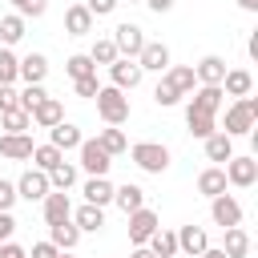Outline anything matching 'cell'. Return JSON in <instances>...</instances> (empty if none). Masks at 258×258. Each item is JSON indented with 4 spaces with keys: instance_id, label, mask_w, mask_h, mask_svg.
Instances as JSON below:
<instances>
[{
    "instance_id": "cell-1",
    "label": "cell",
    "mask_w": 258,
    "mask_h": 258,
    "mask_svg": "<svg viewBox=\"0 0 258 258\" xmlns=\"http://www.w3.org/2000/svg\"><path fill=\"white\" fill-rule=\"evenodd\" d=\"M254 125H258V97H238L230 109H226V137H246V133H254Z\"/></svg>"
},
{
    "instance_id": "cell-2",
    "label": "cell",
    "mask_w": 258,
    "mask_h": 258,
    "mask_svg": "<svg viewBox=\"0 0 258 258\" xmlns=\"http://www.w3.org/2000/svg\"><path fill=\"white\" fill-rule=\"evenodd\" d=\"M97 113H101L105 125H125L129 121V97L113 85H101L97 89Z\"/></svg>"
},
{
    "instance_id": "cell-3",
    "label": "cell",
    "mask_w": 258,
    "mask_h": 258,
    "mask_svg": "<svg viewBox=\"0 0 258 258\" xmlns=\"http://www.w3.org/2000/svg\"><path fill=\"white\" fill-rule=\"evenodd\" d=\"M129 157H133L145 173H165V169H169V149L157 145V141H137V145L129 149Z\"/></svg>"
},
{
    "instance_id": "cell-4",
    "label": "cell",
    "mask_w": 258,
    "mask_h": 258,
    "mask_svg": "<svg viewBox=\"0 0 258 258\" xmlns=\"http://www.w3.org/2000/svg\"><path fill=\"white\" fill-rule=\"evenodd\" d=\"M109 40H113L117 56H125V60H137V52L145 48V32H141L137 24H129V20H125V24H117Z\"/></svg>"
},
{
    "instance_id": "cell-5",
    "label": "cell",
    "mask_w": 258,
    "mask_h": 258,
    "mask_svg": "<svg viewBox=\"0 0 258 258\" xmlns=\"http://www.w3.org/2000/svg\"><path fill=\"white\" fill-rule=\"evenodd\" d=\"M77 153H81V169H85L89 177H105L109 165H113V157L97 145V137H85V141L77 145Z\"/></svg>"
},
{
    "instance_id": "cell-6",
    "label": "cell",
    "mask_w": 258,
    "mask_h": 258,
    "mask_svg": "<svg viewBox=\"0 0 258 258\" xmlns=\"http://www.w3.org/2000/svg\"><path fill=\"white\" fill-rule=\"evenodd\" d=\"M125 218H129V242H133V246H145V242L161 230V222H157V214H153L149 206H141V210L125 214Z\"/></svg>"
},
{
    "instance_id": "cell-7",
    "label": "cell",
    "mask_w": 258,
    "mask_h": 258,
    "mask_svg": "<svg viewBox=\"0 0 258 258\" xmlns=\"http://www.w3.org/2000/svg\"><path fill=\"white\" fill-rule=\"evenodd\" d=\"M210 218H214V226H222V230L242 226V206H238V198H234V194L210 198Z\"/></svg>"
},
{
    "instance_id": "cell-8",
    "label": "cell",
    "mask_w": 258,
    "mask_h": 258,
    "mask_svg": "<svg viewBox=\"0 0 258 258\" xmlns=\"http://www.w3.org/2000/svg\"><path fill=\"white\" fill-rule=\"evenodd\" d=\"M141 69H137V60H125V56H117L113 64H109V85L113 89H121V93H129V89H137L141 85Z\"/></svg>"
},
{
    "instance_id": "cell-9",
    "label": "cell",
    "mask_w": 258,
    "mask_h": 258,
    "mask_svg": "<svg viewBox=\"0 0 258 258\" xmlns=\"http://www.w3.org/2000/svg\"><path fill=\"white\" fill-rule=\"evenodd\" d=\"M258 181V161L254 157H230L226 161V185H238V189H246V185H254Z\"/></svg>"
},
{
    "instance_id": "cell-10",
    "label": "cell",
    "mask_w": 258,
    "mask_h": 258,
    "mask_svg": "<svg viewBox=\"0 0 258 258\" xmlns=\"http://www.w3.org/2000/svg\"><path fill=\"white\" fill-rule=\"evenodd\" d=\"M40 214H44V226H56V222H69L73 218V202L64 189H48L44 202H40Z\"/></svg>"
},
{
    "instance_id": "cell-11",
    "label": "cell",
    "mask_w": 258,
    "mask_h": 258,
    "mask_svg": "<svg viewBox=\"0 0 258 258\" xmlns=\"http://www.w3.org/2000/svg\"><path fill=\"white\" fill-rule=\"evenodd\" d=\"M48 189H52L48 185V173H40V169H24L20 181H16V198H24V202H44Z\"/></svg>"
},
{
    "instance_id": "cell-12",
    "label": "cell",
    "mask_w": 258,
    "mask_h": 258,
    "mask_svg": "<svg viewBox=\"0 0 258 258\" xmlns=\"http://www.w3.org/2000/svg\"><path fill=\"white\" fill-rule=\"evenodd\" d=\"M137 69L141 73H165L169 69V48L161 40H145V48L137 52Z\"/></svg>"
},
{
    "instance_id": "cell-13",
    "label": "cell",
    "mask_w": 258,
    "mask_h": 258,
    "mask_svg": "<svg viewBox=\"0 0 258 258\" xmlns=\"http://www.w3.org/2000/svg\"><path fill=\"white\" fill-rule=\"evenodd\" d=\"M194 101H189V109L194 113H210V117H218V109H222V85H198L194 93H189Z\"/></svg>"
},
{
    "instance_id": "cell-14",
    "label": "cell",
    "mask_w": 258,
    "mask_h": 258,
    "mask_svg": "<svg viewBox=\"0 0 258 258\" xmlns=\"http://www.w3.org/2000/svg\"><path fill=\"white\" fill-rule=\"evenodd\" d=\"M44 77H48V56L44 52H28L16 69V81H24V85H44Z\"/></svg>"
},
{
    "instance_id": "cell-15",
    "label": "cell",
    "mask_w": 258,
    "mask_h": 258,
    "mask_svg": "<svg viewBox=\"0 0 258 258\" xmlns=\"http://www.w3.org/2000/svg\"><path fill=\"white\" fill-rule=\"evenodd\" d=\"M222 93L226 97H250L254 93V73L250 69H226V77H222Z\"/></svg>"
},
{
    "instance_id": "cell-16",
    "label": "cell",
    "mask_w": 258,
    "mask_h": 258,
    "mask_svg": "<svg viewBox=\"0 0 258 258\" xmlns=\"http://www.w3.org/2000/svg\"><path fill=\"white\" fill-rule=\"evenodd\" d=\"M32 137L28 133H4L0 137V157H8V161H28L32 157Z\"/></svg>"
},
{
    "instance_id": "cell-17",
    "label": "cell",
    "mask_w": 258,
    "mask_h": 258,
    "mask_svg": "<svg viewBox=\"0 0 258 258\" xmlns=\"http://www.w3.org/2000/svg\"><path fill=\"white\" fill-rule=\"evenodd\" d=\"M173 234H177V250L189 254V258H198L202 250H210V238H206L202 226H181V230H173Z\"/></svg>"
},
{
    "instance_id": "cell-18",
    "label": "cell",
    "mask_w": 258,
    "mask_h": 258,
    "mask_svg": "<svg viewBox=\"0 0 258 258\" xmlns=\"http://www.w3.org/2000/svg\"><path fill=\"white\" fill-rule=\"evenodd\" d=\"M64 32L69 36H89L93 32V12L85 4H69L64 8Z\"/></svg>"
},
{
    "instance_id": "cell-19",
    "label": "cell",
    "mask_w": 258,
    "mask_h": 258,
    "mask_svg": "<svg viewBox=\"0 0 258 258\" xmlns=\"http://www.w3.org/2000/svg\"><path fill=\"white\" fill-rule=\"evenodd\" d=\"M28 117H32V125H40V129H52V125H60V121H64V105H60L56 97H44V101H40V105H36Z\"/></svg>"
},
{
    "instance_id": "cell-20",
    "label": "cell",
    "mask_w": 258,
    "mask_h": 258,
    "mask_svg": "<svg viewBox=\"0 0 258 258\" xmlns=\"http://www.w3.org/2000/svg\"><path fill=\"white\" fill-rule=\"evenodd\" d=\"M113 202H117V210H121V214H133V210H141V206H145V189H141V185H133V181L113 185Z\"/></svg>"
},
{
    "instance_id": "cell-21",
    "label": "cell",
    "mask_w": 258,
    "mask_h": 258,
    "mask_svg": "<svg viewBox=\"0 0 258 258\" xmlns=\"http://www.w3.org/2000/svg\"><path fill=\"white\" fill-rule=\"evenodd\" d=\"M73 226H77L81 234H97V230L105 226V210L85 202V206H77V210H73Z\"/></svg>"
},
{
    "instance_id": "cell-22",
    "label": "cell",
    "mask_w": 258,
    "mask_h": 258,
    "mask_svg": "<svg viewBox=\"0 0 258 258\" xmlns=\"http://www.w3.org/2000/svg\"><path fill=\"white\" fill-rule=\"evenodd\" d=\"M194 77H198V85H222L226 60H222V56H202V60L194 64Z\"/></svg>"
},
{
    "instance_id": "cell-23",
    "label": "cell",
    "mask_w": 258,
    "mask_h": 258,
    "mask_svg": "<svg viewBox=\"0 0 258 258\" xmlns=\"http://www.w3.org/2000/svg\"><path fill=\"white\" fill-rule=\"evenodd\" d=\"M48 137H52L48 145H56L60 153H69V149H77V145L85 141V137H81V129H77V125H69V121H60V125H52V129H48Z\"/></svg>"
},
{
    "instance_id": "cell-24",
    "label": "cell",
    "mask_w": 258,
    "mask_h": 258,
    "mask_svg": "<svg viewBox=\"0 0 258 258\" xmlns=\"http://www.w3.org/2000/svg\"><path fill=\"white\" fill-rule=\"evenodd\" d=\"M198 194H206V198H218V194H226V169H222V165H210V169H202V173H198Z\"/></svg>"
},
{
    "instance_id": "cell-25",
    "label": "cell",
    "mask_w": 258,
    "mask_h": 258,
    "mask_svg": "<svg viewBox=\"0 0 258 258\" xmlns=\"http://www.w3.org/2000/svg\"><path fill=\"white\" fill-rule=\"evenodd\" d=\"M81 194H85L89 206H101V210H105V206L113 202V181H109V177H89Z\"/></svg>"
},
{
    "instance_id": "cell-26",
    "label": "cell",
    "mask_w": 258,
    "mask_h": 258,
    "mask_svg": "<svg viewBox=\"0 0 258 258\" xmlns=\"http://www.w3.org/2000/svg\"><path fill=\"white\" fill-rule=\"evenodd\" d=\"M165 81H169V85H173V89H177L181 97L198 89V77H194V64H169V69H165Z\"/></svg>"
},
{
    "instance_id": "cell-27",
    "label": "cell",
    "mask_w": 258,
    "mask_h": 258,
    "mask_svg": "<svg viewBox=\"0 0 258 258\" xmlns=\"http://www.w3.org/2000/svg\"><path fill=\"white\" fill-rule=\"evenodd\" d=\"M97 145H101L109 157H117V153H125V149H129V137H125V129H117V125H105V129L97 133Z\"/></svg>"
},
{
    "instance_id": "cell-28",
    "label": "cell",
    "mask_w": 258,
    "mask_h": 258,
    "mask_svg": "<svg viewBox=\"0 0 258 258\" xmlns=\"http://www.w3.org/2000/svg\"><path fill=\"white\" fill-rule=\"evenodd\" d=\"M206 157L226 165V161L234 157V137H226L222 129H218V133H210V137H206Z\"/></svg>"
},
{
    "instance_id": "cell-29",
    "label": "cell",
    "mask_w": 258,
    "mask_h": 258,
    "mask_svg": "<svg viewBox=\"0 0 258 258\" xmlns=\"http://www.w3.org/2000/svg\"><path fill=\"white\" fill-rule=\"evenodd\" d=\"M48 242H52L56 250H73V246L81 242V230L73 226V218H69V222H56V226H48Z\"/></svg>"
},
{
    "instance_id": "cell-30",
    "label": "cell",
    "mask_w": 258,
    "mask_h": 258,
    "mask_svg": "<svg viewBox=\"0 0 258 258\" xmlns=\"http://www.w3.org/2000/svg\"><path fill=\"white\" fill-rule=\"evenodd\" d=\"M222 254H226V258H246V254H250V234H246L242 226H230V230H226Z\"/></svg>"
},
{
    "instance_id": "cell-31",
    "label": "cell",
    "mask_w": 258,
    "mask_h": 258,
    "mask_svg": "<svg viewBox=\"0 0 258 258\" xmlns=\"http://www.w3.org/2000/svg\"><path fill=\"white\" fill-rule=\"evenodd\" d=\"M145 246H149L153 258H173V254H177V234H173V230H157Z\"/></svg>"
},
{
    "instance_id": "cell-32",
    "label": "cell",
    "mask_w": 258,
    "mask_h": 258,
    "mask_svg": "<svg viewBox=\"0 0 258 258\" xmlns=\"http://www.w3.org/2000/svg\"><path fill=\"white\" fill-rule=\"evenodd\" d=\"M20 36H24V16H16V12L0 16V48H12Z\"/></svg>"
},
{
    "instance_id": "cell-33",
    "label": "cell",
    "mask_w": 258,
    "mask_h": 258,
    "mask_svg": "<svg viewBox=\"0 0 258 258\" xmlns=\"http://www.w3.org/2000/svg\"><path fill=\"white\" fill-rule=\"evenodd\" d=\"M185 125H189V133L194 137H210V133H218V117H210V113H194V109H185Z\"/></svg>"
},
{
    "instance_id": "cell-34",
    "label": "cell",
    "mask_w": 258,
    "mask_h": 258,
    "mask_svg": "<svg viewBox=\"0 0 258 258\" xmlns=\"http://www.w3.org/2000/svg\"><path fill=\"white\" fill-rule=\"evenodd\" d=\"M28 161H32V165H36V169H40V173H48V169H56V165H60V161H64V153H60V149H56V145H36V149H32V157H28Z\"/></svg>"
},
{
    "instance_id": "cell-35",
    "label": "cell",
    "mask_w": 258,
    "mask_h": 258,
    "mask_svg": "<svg viewBox=\"0 0 258 258\" xmlns=\"http://www.w3.org/2000/svg\"><path fill=\"white\" fill-rule=\"evenodd\" d=\"M48 185H52V189H69V185H77V165H73V161H60L56 169H48Z\"/></svg>"
},
{
    "instance_id": "cell-36",
    "label": "cell",
    "mask_w": 258,
    "mask_h": 258,
    "mask_svg": "<svg viewBox=\"0 0 258 258\" xmlns=\"http://www.w3.org/2000/svg\"><path fill=\"white\" fill-rule=\"evenodd\" d=\"M0 125H4V133H28L32 129V117L24 109H12V113H0Z\"/></svg>"
},
{
    "instance_id": "cell-37",
    "label": "cell",
    "mask_w": 258,
    "mask_h": 258,
    "mask_svg": "<svg viewBox=\"0 0 258 258\" xmlns=\"http://www.w3.org/2000/svg\"><path fill=\"white\" fill-rule=\"evenodd\" d=\"M85 56H89L93 64H105V69H109V64L117 60V48H113V40H93V48H89Z\"/></svg>"
},
{
    "instance_id": "cell-38",
    "label": "cell",
    "mask_w": 258,
    "mask_h": 258,
    "mask_svg": "<svg viewBox=\"0 0 258 258\" xmlns=\"http://www.w3.org/2000/svg\"><path fill=\"white\" fill-rule=\"evenodd\" d=\"M64 73H69L73 81H81V77H93V73H97V64H93L85 52H77V56H69V60H64Z\"/></svg>"
},
{
    "instance_id": "cell-39",
    "label": "cell",
    "mask_w": 258,
    "mask_h": 258,
    "mask_svg": "<svg viewBox=\"0 0 258 258\" xmlns=\"http://www.w3.org/2000/svg\"><path fill=\"white\" fill-rule=\"evenodd\" d=\"M16 69H20L16 52L12 48H0V85H16Z\"/></svg>"
},
{
    "instance_id": "cell-40",
    "label": "cell",
    "mask_w": 258,
    "mask_h": 258,
    "mask_svg": "<svg viewBox=\"0 0 258 258\" xmlns=\"http://www.w3.org/2000/svg\"><path fill=\"white\" fill-rule=\"evenodd\" d=\"M44 97H48V93H44V85H24V89H20V109H24V113H32Z\"/></svg>"
},
{
    "instance_id": "cell-41",
    "label": "cell",
    "mask_w": 258,
    "mask_h": 258,
    "mask_svg": "<svg viewBox=\"0 0 258 258\" xmlns=\"http://www.w3.org/2000/svg\"><path fill=\"white\" fill-rule=\"evenodd\" d=\"M153 101H157L161 109H169V105H177V101H181V93H177V89H173V85H169V81L161 77V85L153 89Z\"/></svg>"
},
{
    "instance_id": "cell-42",
    "label": "cell",
    "mask_w": 258,
    "mask_h": 258,
    "mask_svg": "<svg viewBox=\"0 0 258 258\" xmlns=\"http://www.w3.org/2000/svg\"><path fill=\"white\" fill-rule=\"evenodd\" d=\"M12 8H16V16H44V8H48V0H12Z\"/></svg>"
},
{
    "instance_id": "cell-43",
    "label": "cell",
    "mask_w": 258,
    "mask_h": 258,
    "mask_svg": "<svg viewBox=\"0 0 258 258\" xmlns=\"http://www.w3.org/2000/svg\"><path fill=\"white\" fill-rule=\"evenodd\" d=\"M12 206H16V181L0 177V214H12Z\"/></svg>"
},
{
    "instance_id": "cell-44",
    "label": "cell",
    "mask_w": 258,
    "mask_h": 258,
    "mask_svg": "<svg viewBox=\"0 0 258 258\" xmlns=\"http://www.w3.org/2000/svg\"><path fill=\"white\" fill-rule=\"evenodd\" d=\"M12 109H20V93L12 85H0V113H12Z\"/></svg>"
},
{
    "instance_id": "cell-45",
    "label": "cell",
    "mask_w": 258,
    "mask_h": 258,
    "mask_svg": "<svg viewBox=\"0 0 258 258\" xmlns=\"http://www.w3.org/2000/svg\"><path fill=\"white\" fill-rule=\"evenodd\" d=\"M73 89H77V97H97L101 81H97V73H93V77H81V81H73Z\"/></svg>"
},
{
    "instance_id": "cell-46",
    "label": "cell",
    "mask_w": 258,
    "mask_h": 258,
    "mask_svg": "<svg viewBox=\"0 0 258 258\" xmlns=\"http://www.w3.org/2000/svg\"><path fill=\"white\" fill-rule=\"evenodd\" d=\"M117 4H121V0H85V8L93 12V20H97V16H109Z\"/></svg>"
},
{
    "instance_id": "cell-47",
    "label": "cell",
    "mask_w": 258,
    "mask_h": 258,
    "mask_svg": "<svg viewBox=\"0 0 258 258\" xmlns=\"http://www.w3.org/2000/svg\"><path fill=\"white\" fill-rule=\"evenodd\" d=\"M60 250L52 246V242H32V250H28V258H56Z\"/></svg>"
},
{
    "instance_id": "cell-48",
    "label": "cell",
    "mask_w": 258,
    "mask_h": 258,
    "mask_svg": "<svg viewBox=\"0 0 258 258\" xmlns=\"http://www.w3.org/2000/svg\"><path fill=\"white\" fill-rule=\"evenodd\" d=\"M0 258H28V250L16 242H0Z\"/></svg>"
},
{
    "instance_id": "cell-49",
    "label": "cell",
    "mask_w": 258,
    "mask_h": 258,
    "mask_svg": "<svg viewBox=\"0 0 258 258\" xmlns=\"http://www.w3.org/2000/svg\"><path fill=\"white\" fill-rule=\"evenodd\" d=\"M12 230H16V218L12 214H0V242H12Z\"/></svg>"
},
{
    "instance_id": "cell-50",
    "label": "cell",
    "mask_w": 258,
    "mask_h": 258,
    "mask_svg": "<svg viewBox=\"0 0 258 258\" xmlns=\"http://www.w3.org/2000/svg\"><path fill=\"white\" fill-rule=\"evenodd\" d=\"M145 4H149V8H153V12H157V16H161V12H169V8H173V0H145Z\"/></svg>"
},
{
    "instance_id": "cell-51",
    "label": "cell",
    "mask_w": 258,
    "mask_h": 258,
    "mask_svg": "<svg viewBox=\"0 0 258 258\" xmlns=\"http://www.w3.org/2000/svg\"><path fill=\"white\" fill-rule=\"evenodd\" d=\"M246 52H250V56H254V60H258V32H254V36H250V40H246Z\"/></svg>"
},
{
    "instance_id": "cell-52",
    "label": "cell",
    "mask_w": 258,
    "mask_h": 258,
    "mask_svg": "<svg viewBox=\"0 0 258 258\" xmlns=\"http://www.w3.org/2000/svg\"><path fill=\"white\" fill-rule=\"evenodd\" d=\"M238 8L242 12H258V0H238Z\"/></svg>"
},
{
    "instance_id": "cell-53",
    "label": "cell",
    "mask_w": 258,
    "mask_h": 258,
    "mask_svg": "<svg viewBox=\"0 0 258 258\" xmlns=\"http://www.w3.org/2000/svg\"><path fill=\"white\" fill-rule=\"evenodd\" d=\"M129 258H153V254H149V246H133V254H129Z\"/></svg>"
},
{
    "instance_id": "cell-54",
    "label": "cell",
    "mask_w": 258,
    "mask_h": 258,
    "mask_svg": "<svg viewBox=\"0 0 258 258\" xmlns=\"http://www.w3.org/2000/svg\"><path fill=\"white\" fill-rule=\"evenodd\" d=\"M198 258H226V254H222V250H202Z\"/></svg>"
},
{
    "instance_id": "cell-55",
    "label": "cell",
    "mask_w": 258,
    "mask_h": 258,
    "mask_svg": "<svg viewBox=\"0 0 258 258\" xmlns=\"http://www.w3.org/2000/svg\"><path fill=\"white\" fill-rule=\"evenodd\" d=\"M56 258H69V250H60V254H56Z\"/></svg>"
}]
</instances>
